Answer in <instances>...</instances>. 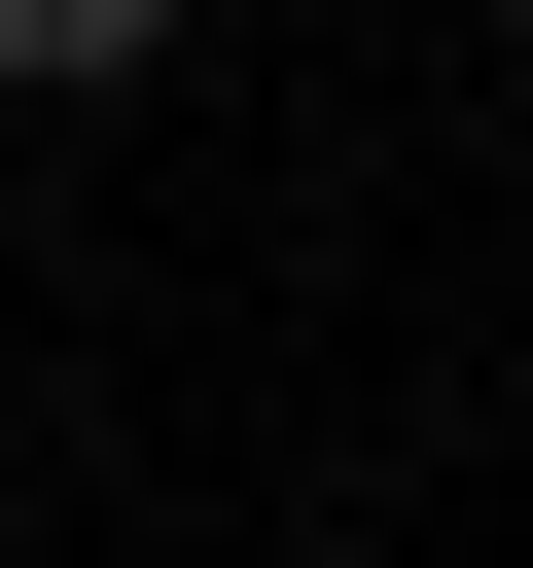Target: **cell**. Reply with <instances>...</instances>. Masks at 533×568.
<instances>
[{
	"instance_id": "6da1fadb",
	"label": "cell",
	"mask_w": 533,
	"mask_h": 568,
	"mask_svg": "<svg viewBox=\"0 0 533 568\" xmlns=\"http://www.w3.org/2000/svg\"><path fill=\"white\" fill-rule=\"evenodd\" d=\"M178 71V0H0V106H142Z\"/></svg>"
}]
</instances>
